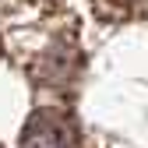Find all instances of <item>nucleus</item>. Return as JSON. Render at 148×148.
Wrapping results in <instances>:
<instances>
[{"mask_svg": "<svg viewBox=\"0 0 148 148\" xmlns=\"http://www.w3.org/2000/svg\"><path fill=\"white\" fill-rule=\"evenodd\" d=\"M21 148H74V127L57 109H39L21 134Z\"/></svg>", "mask_w": 148, "mask_h": 148, "instance_id": "obj_1", "label": "nucleus"}, {"mask_svg": "<svg viewBox=\"0 0 148 148\" xmlns=\"http://www.w3.org/2000/svg\"><path fill=\"white\" fill-rule=\"evenodd\" d=\"M102 7H116V11H138V7H148V0H99Z\"/></svg>", "mask_w": 148, "mask_h": 148, "instance_id": "obj_2", "label": "nucleus"}]
</instances>
